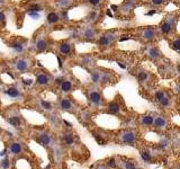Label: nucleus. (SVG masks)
Returning <instances> with one entry per match:
<instances>
[{
  "instance_id": "obj_1",
  "label": "nucleus",
  "mask_w": 180,
  "mask_h": 169,
  "mask_svg": "<svg viewBox=\"0 0 180 169\" xmlns=\"http://www.w3.org/2000/svg\"><path fill=\"white\" fill-rule=\"evenodd\" d=\"M136 132L132 131V130H127V131H124L119 134V140L122 143H125V144H133L135 141H136Z\"/></svg>"
},
{
  "instance_id": "obj_2",
  "label": "nucleus",
  "mask_w": 180,
  "mask_h": 169,
  "mask_svg": "<svg viewBox=\"0 0 180 169\" xmlns=\"http://www.w3.org/2000/svg\"><path fill=\"white\" fill-rule=\"evenodd\" d=\"M152 125H154L155 129H164V127L167 126V121H165V118H163L160 116V117L154 118Z\"/></svg>"
},
{
  "instance_id": "obj_3",
  "label": "nucleus",
  "mask_w": 180,
  "mask_h": 169,
  "mask_svg": "<svg viewBox=\"0 0 180 169\" xmlns=\"http://www.w3.org/2000/svg\"><path fill=\"white\" fill-rule=\"evenodd\" d=\"M89 98L90 101H92L94 104L96 105H98V104H100L101 103V96L99 93H97V91H91L89 95Z\"/></svg>"
},
{
  "instance_id": "obj_4",
  "label": "nucleus",
  "mask_w": 180,
  "mask_h": 169,
  "mask_svg": "<svg viewBox=\"0 0 180 169\" xmlns=\"http://www.w3.org/2000/svg\"><path fill=\"white\" fill-rule=\"evenodd\" d=\"M9 151L10 153L12 154H18V153H20L22 152V146L18 143V142H12L9 146Z\"/></svg>"
},
{
  "instance_id": "obj_5",
  "label": "nucleus",
  "mask_w": 180,
  "mask_h": 169,
  "mask_svg": "<svg viewBox=\"0 0 180 169\" xmlns=\"http://www.w3.org/2000/svg\"><path fill=\"white\" fill-rule=\"evenodd\" d=\"M39 142L42 143V144H44V146H50V143L52 142V139H51V136L47 133H43V134L39 135L38 138Z\"/></svg>"
},
{
  "instance_id": "obj_6",
  "label": "nucleus",
  "mask_w": 180,
  "mask_h": 169,
  "mask_svg": "<svg viewBox=\"0 0 180 169\" xmlns=\"http://www.w3.org/2000/svg\"><path fill=\"white\" fill-rule=\"evenodd\" d=\"M62 141L67 144V146H72L73 142H74V138H73L72 133H65V134L62 136Z\"/></svg>"
},
{
  "instance_id": "obj_7",
  "label": "nucleus",
  "mask_w": 180,
  "mask_h": 169,
  "mask_svg": "<svg viewBox=\"0 0 180 169\" xmlns=\"http://www.w3.org/2000/svg\"><path fill=\"white\" fill-rule=\"evenodd\" d=\"M153 121H154V117L152 115H144L141 119V123L143 125H146V126H150L153 124Z\"/></svg>"
},
{
  "instance_id": "obj_8",
  "label": "nucleus",
  "mask_w": 180,
  "mask_h": 169,
  "mask_svg": "<svg viewBox=\"0 0 180 169\" xmlns=\"http://www.w3.org/2000/svg\"><path fill=\"white\" fill-rule=\"evenodd\" d=\"M108 111L112 114H117L119 111H120V107L118 105L116 101H114V103H110L109 105H108Z\"/></svg>"
},
{
  "instance_id": "obj_9",
  "label": "nucleus",
  "mask_w": 180,
  "mask_h": 169,
  "mask_svg": "<svg viewBox=\"0 0 180 169\" xmlns=\"http://www.w3.org/2000/svg\"><path fill=\"white\" fill-rule=\"evenodd\" d=\"M71 88H72V84H71V82L70 81H62V84H61V89L62 91H64V93H69L70 90H71Z\"/></svg>"
},
{
  "instance_id": "obj_10",
  "label": "nucleus",
  "mask_w": 180,
  "mask_h": 169,
  "mask_svg": "<svg viewBox=\"0 0 180 169\" xmlns=\"http://www.w3.org/2000/svg\"><path fill=\"white\" fill-rule=\"evenodd\" d=\"M60 105H61V108L62 109H64V111H69L70 108H71V103L69 99H62L61 103H60Z\"/></svg>"
},
{
  "instance_id": "obj_11",
  "label": "nucleus",
  "mask_w": 180,
  "mask_h": 169,
  "mask_svg": "<svg viewBox=\"0 0 180 169\" xmlns=\"http://www.w3.org/2000/svg\"><path fill=\"white\" fill-rule=\"evenodd\" d=\"M37 82L39 84H49V77L45 74H38L37 76Z\"/></svg>"
},
{
  "instance_id": "obj_12",
  "label": "nucleus",
  "mask_w": 180,
  "mask_h": 169,
  "mask_svg": "<svg viewBox=\"0 0 180 169\" xmlns=\"http://www.w3.org/2000/svg\"><path fill=\"white\" fill-rule=\"evenodd\" d=\"M141 156H142V159L144 160V161H147V162H150L152 160V156H151V153L149 151H142L141 152Z\"/></svg>"
},
{
  "instance_id": "obj_13",
  "label": "nucleus",
  "mask_w": 180,
  "mask_h": 169,
  "mask_svg": "<svg viewBox=\"0 0 180 169\" xmlns=\"http://www.w3.org/2000/svg\"><path fill=\"white\" fill-rule=\"evenodd\" d=\"M47 20H49V23H51V24L57 23L59 22V16H57L56 14H54V12H51L50 15L47 16Z\"/></svg>"
},
{
  "instance_id": "obj_14",
  "label": "nucleus",
  "mask_w": 180,
  "mask_h": 169,
  "mask_svg": "<svg viewBox=\"0 0 180 169\" xmlns=\"http://www.w3.org/2000/svg\"><path fill=\"white\" fill-rule=\"evenodd\" d=\"M6 94L9 95L10 97H17V96L19 95L18 89H16V88H9V89H7L6 90Z\"/></svg>"
},
{
  "instance_id": "obj_15",
  "label": "nucleus",
  "mask_w": 180,
  "mask_h": 169,
  "mask_svg": "<svg viewBox=\"0 0 180 169\" xmlns=\"http://www.w3.org/2000/svg\"><path fill=\"white\" fill-rule=\"evenodd\" d=\"M16 68L18 69V70L24 71V70H26V69H27V63H26L25 61H22V60H19V61L17 62Z\"/></svg>"
},
{
  "instance_id": "obj_16",
  "label": "nucleus",
  "mask_w": 180,
  "mask_h": 169,
  "mask_svg": "<svg viewBox=\"0 0 180 169\" xmlns=\"http://www.w3.org/2000/svg\"><path fill=\"white\" fill-rule=\"evenodd\" d=\"M9 123L12 124L14 126H16V127H18L19 125H20V118L19 117H16V116H14V117H10L9 119Z\"/></svg>"
},
{
  "instance_id": "obj_17",
  "label": "nucleus",
  "mask_w": 180,
  "mask_h": 169,
  "mask_svg": "<svg viewBox=\"0 0 180 169\" xmlns=\"http://www.w3.org/2000/svg\"><path fill=\"white\" fill-rule=\"evenodd\" d=\"M170 29H171V24L170 23H164L161 25V31H162V33L164 34H168L170 32Z\"/></svg>"
},
{
  "instance_id": "obj_18",
  "label": "nucleus",
  "mask_w": 180,
  "mask_h": 169,
  "mask_svg": "<svg viewBox=\"0 0 180 169\" xmlns=\"http://www.w3.org/2000/svg\"><path fill=\"white\" fill-rule=\"evenodd\" d=\"M122 166H123L124 169H136V166L131 161H123Z\"/></svg>"
},
{
  "instance_id": "obj_19",
  "label": "nucleus",
  "mask_w": 180,
  "mask_h": 169,
  "mask_svg": "<svg viewBox=\"0 0 180 169\" xmlns=\"http://www.w3.org/2000/svg\"><path fill=\"white\" fill-rule=\"evenodd\" d=\"M60 51H61L63 54H68V53H70V45L67 44V43L62 44L61 46H60Z\"/></svg>"
},
{
  "instance_id": "obj_20",
  "label": "nucleus",
  "mask_w": 180,
  "mask_h": 169,
  "mask_svg": "<svg viewBox=\"0 0 180 169\" xmlns=\"http://www.w3.org/2000/svg\"><path fill=\"white\" fill-rule=\"evenodd\" d=\"M46 46H47V43H46L45 41H43V39H41V41H38V42L36 43V47H37L38 50H45Z\"/></svg>"
},
{
  "instance_id": "obj_21",
  "label": "nucleus",
  "mask_w": 180,
  "mask_h": 169,
  "mask_svg": "<svg viewBox=\"0 0 180 169\" xmlns=\"http://www.w3.org/2000/svg\"><path fill=\"white\" fill-rule=\"evenodd\" d=\"M143 35H144L145 39H153V37H154V31H152V29H146Z\"/></svg>"
},
{
  "instance_id": "obj_22",
  "label": "nucleus",
  "mask_w": 180,
  "mask_h": 169,
  "mask_svg": "<svg viewBox=\"0 0 180 169\" xmlns=\"http://www.w3.org/2000/svg\"><path fill=\"white\" fill-rule=\"evenodd\" d=\"M172 49H174L176 51H179L180 50V39H176L173 43H172Z\"/></svg>"
},
{
  "instance_id": "obj_23",
  "label": "nucleus",
  "mask_w": 180,
  "mask_h": 169,
  "mask_svg": "<svg viewBox=\"0 0 180 169\" xmlns=\"http://www.w3.org/2000/svg\"><path fill=\"white\" fill-rule=\"evenodd\" d=\"M146 78H147L146 72H144V71L139 72V80H140V81H144V80H146Z\"/></svg>"
},
{
  "instance_id": "obj_24",
  "label": "nucleus",
  "mask_w": 180,
  "mask_h": 169,
  "mask_svg": "<svg viewBox=\"0 0 180 169\" xmlns=\"http://www.w3.org/2000/svg\"><path fill=\"white\" fill-rule=\"evenodd\" d=\"M99 43H100L101 45H108L109 44V39L106 37V36H102V37L99 39Z\"/></svg>"
},
{
  "instance_id": "obj_25",
  "label": "nucleus",
  "mask_w": 180,
  "mask_h": 169,
  "mask_svg": "<svg viewBox=\"0 0 180 169\" xmlns=\"http://www.w3.org/2000/svg\"><path fill=\"white\" fill-rule=\"evenodd\" d=\"M169 101H170V99H169L168 97H165V96H164L162 99L160 101V104H161V106H168Z\"/></svg>"
},
{
  "instance_id": "obj_26",
  "label": "nucleus",
  "mask_w": 180,
  "mask_h": 169,
  "mask_svg": "<svg viewBox=\"0 0 180 169\" xmlns=\"http://www.w3.org/2000/svg\"><path fill=\"white\" fill-rule=\"evenodd\" d=\"M163 97H164V93H163V91H158V93H155V99H157L158 101H161Z\"/></svg>"
},
{
  "instance_id": "obj_27",
  "label": "nucleus",
  "mask_w": 180,
  "mask_h": 169,
  "mask_svg": "<svg viewBox=\"0 0 180 169\" xmlns=\"http://www.w3.org/2000/svg\"><path fill=\"white\" fill-rule=\"evenodd\" d=\"M150 56L153 58V59H155V58L159 56V52H158L155 49H151V50H150Z\"/></svg>"
},
{
  "instance_id": "obj_28",
  "label": "nucleus",
  "mask_w": 180,
  "mask_h": 169,
  "mask_svg": "<svg viewBox=\"0 0 180 169\" xmlns=\"http://www.w3.org/2000/svg\"><path fill=\"white\" fill-rule=\"evenodd\" d=\"M1 167H2L4 169L8 168V167H9V160H7V159L2 160V161H1Z\"/></svg>"
},
{
  "instance_id": "obj_29",
  "label": "nucleus",
  "mask_w": 180,
  "mask_h": 169,
  "mask_svg": "<svg viewBox=\"0 0 180 169\" xmlns=\"http://www.w3.org/2000/svg\"><path fill=\"white\" fill-rule=\"evenodd\" d=\"M11 47H14V49H16L17 51H22V46L19 43H14V44L10 45Z\"/></svg>"
},
{
  "instance_id": "obj_30",
  "label": "nucleus",
  "mask_w": 180,
  "mask_h": 169,
  "mask_svg": "<svg viewBox=\"0 0 180 169\" xmlns=\"http://www.w3.org/2000/svg\"><path fill=\"white\" fill-rule=\"evenodd\" d=\"M107 165H108V166H109V167H116V165H117V163L115 162V159H109V160H108V162H107Z\"/></svg>"
},
{
  "instance_id": "obj_31",
  "label": "nucleus",
  "mask_w": 180,
  "mask_h": 169,
  "mask_svg": "<svg viewBox=\"0 0 180 169\" xmlns=\"http://www.w3.org/2000/svg\"><path fill=\"white\" fill-rule=\"evenodd\" d=\"M42 106L44 107L45 109H51V104L47 101H42Z\"/></svg>"
},
{
  "instance_id": "obj_32",
  "label": "nucleus",
  "mask_w": 180,
  "mask_h": 169,
  "mask_svg": "<svg viewBox=\"0 0 180 169\" xmlns=\"http://www.w3.org/2000/svg\"><path fill=\"white\" fill-rule=\"evenodd\" d=\"M92 79H94L95 82H98V81H99V73L92 72Z\"/></svg>"
},
{
  "instance_id": "obj_33",
  "label": "nucleus",
  "mask_w": 180,
  "mask_h": 169,
  "mask_svg": "<svg viewBox=\"0 0 180 169\" xmlns=\"http://www.w3.org/2000/svg\"><path fill=\"white\" fill-rule=\"evenodd\" d=\"M41 10H42V9H41L37 5H33L30 7V11H41Z\"/></svg>"
},
{
  "instance_id": "obj_34",
  "label": "nucleus",
  "mask_w": 180,
  "mask_h": 169,
  "mask_svg": "<svg viewBox=\"0 0 180 169\" xmlns=\"http://www.w3.org/2000/svg\"><path fill=\"white\" fill-rule=\"evenodd\" d=\"M86 36H87V37H92V36H94V31H92V29H88V31L86 32Z\"/></svg>"
},
{
  "instance_id": "obj_35",
  "label": "nucleus",
  "mask_w": 180,
  "mask_h": 169,
  "mask_svg": "<svg viewBox=\"0 0 180 169\" xmlns=\"http://www.w3.org/2000/svg\"><path fill=\"white\" fill-rule=\"evenodd\" d=\"M29 15L32 17H34V18H38V14H37L36 11H29Z\"/></svg>"
},
{
  "instance_id": "obj_36",
  "label": "nucleus",
  "mask_w": 180,
  "mask_h": 169,
  "mask_svg": "<svg viewBox=\"0 0 180 169\" xmlns=\"http://www.w3.org/2000/svg\"><path fill=\"white\" fill-rule=\"evenodd\" d=\"M151 1L154 4V5H161L164 0H151Z\"/></svg>"
},
{
  "instance_id": "obj_37",
  "label": "nucleus",
  "mask_w": 180,
  "mask_h": 169,
  "mask_svg": "<svg viewBox=\"0 0 180 169\" xmlns=\"http://www.w3.org/2000/svg\"><path fill=\"white\" fill-rule=\"evenodd\" d=\"M99 1L100 0H89L90 4H92V5H97V4H99Z\"/></svg>"
},
{
  "instance_id": "obj_38",
  "label": "nucleus",
  "mask_w": 180,
  "mask_h": 169,
  "mask_svg": "<svg viewBox=\"0 0 180 169\" xmlns=\"http://www.w3.org/2000/svg\"><path fill=\"white\" fill-rule=\"evenodd\" d=\"M32 82H33V81H32V80H29V79H28V80H24V84H28V86H29V84H32Z\"/></svg>"
},
{
  "instance_id": "obj_39",
  "label": "nucleus",
  "mask_w": 180,
  "mask_h": 169,
  "mask_svg": "<svg viewBox=\"0 0 180 169\" xmlns=\"http://www.w3.org/2000/svg\"><path fill=\"white\" fill-rule=\"evenodd\" d=\"M5 20V15L2 12H0V22H4Z\"/></svg>"
},
{
  "instance_id": "obj_40",
  "label": "nucleus",
  "mask_w": 180,
  "mask_h": 169,
  "mask_svg": "<svg viewBox=\"0 0 180 169\" xmlns=\"http://www.w3.org/2000/svg\"><path fill=\"white\" fill-rule=\"evenodd\" d=\"M155 12H157L155 10H150L149 12H147V15H149V16H151V15H154Z\"/></svg>"
},
{
  "instance_id": "obj_41",
  "label": "nucleus",
  "mask_w": 180,
  "mask_h": 169,
  "mask_svg": "<svg viewBox=\"0 0 180 169\" xmlns=\"http://www.w3.org/2000/svg\"><path fill=\"white\" fill-rule=\"evenodd\" d=\"M57 61H59V67L62 68V62H61V60H60V58H57Z\"/></svg>"
},
{
  "instance_id": "obj_42",
  "label": "nucleus",
  "mask_w": 180,
  "mask_h": 169,
  "mask_svg": "<svg viewBox=\"0 0 180 169\" xmlns=\"http://www.w3.org/2000/svg\"><path fill=\"white\" fill-rule=\"evenodd\" d=\"M118 66H119V67L122 68V69H125V68H126V67H125V66H124V64H122L120 62H118Z\"/></svg>"
},
{
  "instance_id": "obj_43",
  "label": "nucleus",
  "mask_w": 180,
  "mask_h": 169,
  "mask_svg": "<svg viewBox=\"0 0 180 169\" xmlns=\"http://www.w3.org/2000/svg\"><path fill=\"white\" fill-rule=\"evenodd\" d=\"M107 15H108V16H110V17L112 16V12H110V10H109V9L107 10Z\"/></svg>"
},
{
  "instance_id": "obj_44",
  "label": "nucleus",
  "mask_w": 180,
  "mask_h": 169,
  "mask_svg": "<svg viewBox=\"0 0 180 169\" xmlns=\"http://www.w3.org/2000/svg\"><path fill=\"white\" fill-rule=\"evenodd\" d=\"M112 9H114V10H117V9H116L117 7H116V6H115V5H112Z\"/></svg>"
},
{
  "instance_id": "obj_45",
  "label": "nucleus",
  "mask_w": 180,
  "mask_h": 169,
  "mask_svg": "<svg viewBox=\"0 0 180 169\" xmlns=\"http://www.w3.org/2000/svg\"><path fill=\"white\" fill-rule=\"evenodd\" d=\"M98 169H105V168H98Z\"/></svg>"
}]
</instances>
